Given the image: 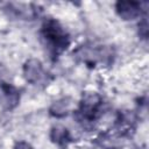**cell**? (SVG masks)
I'll return each mask as SVG.
<instances>
[{
  "label": "cell",
  "mask_w": 149,
  "mask_h": 149,
  "mask_svg": "<svg viewBox=\"0 0 149 149\" xmlns=\"http://www.w3.org/2000/svg\"><path fill=\"white\" fill-rule=\"evenodd\" d=\"M41 36L45 48L52 56L59 55L69 45V37L63 27L55 20H48L42 26Z\"/></svg>",
  "instance_id": "obj_1"
},
{
  "label": "cell",
  "mask_w": 149,
  "mask_h": 149,
  "mask_svg": "<svg viewBox=\"0 0 149 149\" xmlns=\"http://www.w3.org/2000/svg\"><path fill=\"white\" fill-rule=\"evenodd\" d=\"M101 97L95 92H87L85 95H83V99L80 101V106L78 109V115L80 121H87L91 122L95 120L98 116L100 106H101Z\"/></svg>",
  "instance_id": "obj_2"
},
{
  "label": "cell",
  "mask_w": 149,
  "mask_h": 149,
  "mask_svg": "<svg viewBox=\"0 0 149 149\" xmlns=\"http://www.w3.org/2000/svg\"><path fill=\"white\" fill-rule=\"evenodd\" d=\"M115 9L118 15L125 21L137 19L142 12L141 3L137 1H118Z\"/></svg>",
  "instance_id": "obj_3"
},
{
  "label": "cell",
  "mask_w": 149,
  "mask_h": 149,
  "mask_svg": "<svg viewBox=\"0 0 149 149\" xmlns=\"http://www.w3.org/2000/svg\"><path fill=\"white\" fill-rule=\"evenodd\" d=\"M20 101L19 91L7 83L0 84V102L8 109H13Z\"/></svg>",
  "instance_id": "obj_4"
},
{
  "label": "cell",
  "mask_w": 149,
  "mask_h": 149,
  "mask_svg": "<svg viewBox=\"0 0 149 149\" xmlns=\"http://www.w3.org/2000/svg\"><path fill=\"white\" fill-rule=\"evenodd\" d=\"M23 76L30 84H36L43 76L42 63L36 58L28 59L23 65Z\"/></svg>",
  "instance_id": "obj_5"
},
{
  "label": "cell",
  "mask_w": 149,
  "mask_h": 149,
  "mask_svg": "<svg viewBox=\"0 0 149 149\" xmlns=\"http://www.w3.org/2000/svg\"><path fill=\"white\" fill-rule=\"evenodd\" d=\"M71 104H72L71 98H69V97L62 98L52 104V106L50 107V114L56 118H62L69 113V111L71 108Z\"/></svg>",
  "instance_id": "obj_6"
},
{
  "label": "cell",
  "mask_w": 149,
  "mask_h": 149,
  "mask_svg": "<svg viewBox=\"0 0 149 149\" xmlns=\"http://www.w3.org/2000/svg\"><path fill=\"white\" fill-rule=\"evenodd\" d=\"M50 139L55 143L63 144L69 140V132L64 126H61V125L54 126L50 132Z\"/></svg>",
  "instance_id": "obj_7"
},
{
  "label": "cell",
  "mask_w": 149,
  "mask_h": 149,
  "mask_svg": "<svg viewBox=\"0 0 149 149\" xmlns=\"http://www.w3.org/2000/svg\"><path fill=\"white\" fill-rule=\"evenodd\" d=\"M139 34L142 38H147L148 36V22L146 17H143V20L139 24Z\"/></svg>",
  "instance_id": "obj_8"
},
{
  "label": "cell",
  "mask_w": 149,
  "mask_h": 149,
  "mask_svg": "<svg viewBox=\"0 0 149 149\" xmlns=\"http://www.w3.org/2000/svg\"><path fill=\"white\" fill-rule=\"evenodd\" d=\"M14 149H34L28 142H24V141H19L16 142Z\"/></svg>",
  "instance_id": "obj_9"
}]
</instances>
